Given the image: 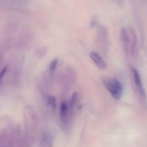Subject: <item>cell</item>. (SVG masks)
<instances>
[{"label": "cell", "instance_id": "obj_1", "mask_svg": "<svg viewBox=\"0 0 147 147\" xmlns=\"http://www.w3.org/2000/svg\"><path fill=\"white\" fill-rule=\"evenodd\" d=\"M103 84L107 91L115 100H120L123 94V88L121 83L115 78L104 79Z\"/></svg>", "mask_w": 147, "mask_h": 147}, {"label": "cell", "instance_id": "obj_2", "mask_svg": "<svg viewBox=\"0 0 147 147\" xmlns=\"http://www.w3.org/2000/svg\"><path fill=\"white\" fill-rule=\"evenodd\" d=\"M131 71H132L134 81V83H135L136 87L137 90H138L140 96H141L142 98L144 99L146 97V92L145 90H144V85H143L142 80H141V75H140L139 72H138V70L136 69L135 68H132V69H131Z\"/></svg>", "mask_w": 147, "mask_h": 147}, {"label": "cell", "instance_id": "obj_3", "mask_svg": "<svg viewBox=\"0 0 147 147\" xmlns=\"http://www.w3.org/2000/svg\"><path fill=\"white\" fill-rule=\"evenodd\" d=\"M90 57L94 64L100 69H105L107 67V63L102 57L97 52L92 51L90 53Z\"/></svg>", "mask_w": 147, "mask_h": 147}, {"label": "cell", "instance_id": "obj_4", "mask_svg": "<svg viewBox=\"0 0 147 147\" xmlns=\"http://www.w3.org/2000/svg\"><path fill=\"white\" fill-rule=\"evenodd\" d=\"M129 32L127 30V29L125 28H123L121 30V40H122L123 46L124 49L126 51H128L129 49H131V42H132V36H131V37L129 35Z\"/></svg>", "mask_w": 147, "mask_h": 147}, {"label": "cell", "instance_id": "obj_5", "mask_svg": "<svg viewBox=\"0 0 147 147\" xmlns=\"http://www.w3.org/2000/svg\"><path fill=\"white\" fill-rule=\"evenodd\" d=\"M53 138L51 134L49 131L43 133L40 138V145L42 147H52Z\"/></svg>", "mask_w": 147, "mask_h": 147}, {"label": "cell", "instance_id": "obj_6", "mask_svg": "<svg viewBox=\"0 0 147 147\" xmlns=\"http://www.w3.org/2000/svg\"><path fill=\"white\" fill-rule=\"evenodd\" d=\"M69 111L70 110H69V105L67 104V102L66 101L62 102L60 107V118L63 123L65 124V122H66L67 121Z\"/></svg>", "mask_w": 147, "mask_h": 147}, {"label": "cell", "instance_id": "obj_7", "mask_svg": "<svg viewBox=\"0 0 147 147\" xmlns=\"http://www.w3.org/2000/svg\"><path fill=\"white\" fill-rule=\"evenodd\" d=\"M77 99H78V94L77 92L74 93L72 94L70 100H69V110H72V109L75 106L76 103L77 102Z\"/></svg>", "mask_w": 147, "mask_h": 147}, {"label": "cell", "instance_id": "obj_8", "mask_svg": "<svg viewBox=\"0 0 147 147\" xmlns=\"http://www.w3.org/2000/svg\"><path fill=\"white\" fill-rule=\"evenodd\" d=\"M58 64V59H55L53 60H52L51 61L50 64H49V72L51 73H53L55 70H56V68Z\"/></svg>", "mask_w": 147, "mask_h": 147}, {"label": "cell", "instance_id": "obj_9", "mask_svg": "<svg viewBox=\"0 0 147 147\" xmlns=\"http://www.w3.org/2000/svg\"><path fill=\"white\" fill-rule=\"evenodd\" d=\"M48 104L49 105L52 109H54L56 107V98L53 96H50L48 98Z\"/></svg>", "mask_w": 147, "mask_h": 147}, {"label": "cell", "instance_id": "obj_10", "mask_svg": "<svg viewBox=\"0 0 147 147\" xmlns=\"http://www.w3.org/2000/svg\"><path fill=\"white\" fill-rule=\"evenodd\" d=\"M7 68L5 67V69H4L3 70H2V71H1V73H0V82H1L2 80V78H3V76L5 75V72H6V71H7Z\"/></svg>", "mask_w": 147, "mask_h": 147}]
</instances>
